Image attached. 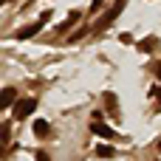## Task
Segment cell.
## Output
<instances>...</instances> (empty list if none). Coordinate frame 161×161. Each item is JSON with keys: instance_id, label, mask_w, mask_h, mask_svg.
<instances>
[{"instance_id": "cell-1", "label": "cell", "mask_w": 161, "mask_h": 161, "mask_svg": "<svg viewBox=\"0 0 161 161\" xmlns=\"http://www.w3.org/2000/svg\"><path fill=\"white\" fill-rule=\"evenodd\" d=\"M125 6H127V0H116V3H113L108 11L102 14V20H96V23H93V31H96V34H102V31H105L110 23H116V20H119V14L125 11Z\"/></svg>"}, {"instance_id": "cell-2", "label": "cell", "mask_w": 161, "mask_h": 161, "mask_svg": "<svg viewBox=\"0 0 161 161\" xmlns=\"http://www.w3.org/2000/svg\"><path fill=\"white\" fill-rule=\"evenodd\" d=\"M34 108H37V99H34V96H25V99H17V105L11 108V116H14L17 122H23V119H28V116L34 113Z\"/></svg>"}, {"instance_id": "cell-3", "label": "cell", "mask_w": 161, "mask_h": 161, "mask_svg": "<svg viewBox=\"0 0 161 161\" xmlns=\"http://www.w3.org/2000/svg\"><path fill=\"white\" fill-rule=\"evenodd\" d=\"M45 23H48V14H42L37 23H28L25 28H20V31H17V40H31V37H37V34H40V28H42Z\"/></svg>"}, {"instance_id": "cell-4", "label": "cell", "mask_w": 161, "mask_h": 161, "mask_svg": "<svg viewBox=\"0 0 161 161\" xmlns=\"http://www.w3.org/2000/svg\"><path fill=\"white\" fill-rule=\"evenodd\" d=\"M14 105H17V91H14V88H3L0 108H14Z\"/></svg>"}, {"instance_id": "cell-5", "label": "cell", "mask_w": 161, "mask_h": 161, "mask_svg": "<svg viewBox=\"0 0 161 161\" xmlns=\"http://www.w3.org/2000/svg\"><path fill=\"white\" fill-rule=\"evenodd\" d=\"M91 130L96 133V136H102V139H116V130H110L108 125H102V122H93L91 125Z\"/></svg>"}, {"instance_id": "cell-6", "label": "cell", "mask_w": 161, "mask_h": 161, "mask_svg": "<svg viewBox=\"0 0 161 161\" xmlns=\"http://www.w3.org/2000/svg\"><path fill=\"white\" fill-rule=\"evenodd\" d=\"M48 133H51V125H48L45 119H37V122H34V136H37V139H45Z\"/></svg>"}, {"instance_id": "cell-7", "label": "cell", "mask_w": 161, "mask_h": 161, "mask_svg": "<svg viewBox=\"0 0 161 161\" xmlns=\"http://www.w3.org/2000/svg\"><path fill=\"white\" fill-rule=\"evenodd\" d=\"M156 45H158V40H156V37H147V40H142V42H139L136 48H139V51H144V54H150V51H153Z\"/></svg>"}, {"instance_id": "cell-8", "label": "cell", "mask_w": 161, "mask_h": 161, "mask_svg": "<svg viewBox=\"0 0 161 161\" xmlns=\"http://www.w3.org/2000/svg\"><path fill=\"white\" fill-rule=\"evenodd\" d=\"M96 156H99V158H113V156H116V150H113V147H108V144H99V147H96Z\"/></svg>"}, {"instance_id": "cell-9", "label": "cell", "mask_w": 161, "mask_h": 161, "mask_svg": "<svg viewBox=\"0 0 161 161\" xmlns=\"http://www.w3.org/2000/svg\"><path fill=\"white\" fill-rule=\"evenodd\" d=\"M76 20H79V11H71V17H68V20L59 25V31H68L71 25H76Z\"/></svg>"}, {"instance_id": "cell-10", "label": "cell", "mask_w": 161, "mask_h": 161, "mask_svg": "<svg viewBox=\"0 0 161 161\" xmlns=\"http://www.w3.org/2000/svg\"><path fill=\"white\" fill-rule=\"evenodd\" d=\"M105 102H108V110L116 113V96H113V93H105Z\"/></svg>"}, {"instance_id": "cell-11", "label": "cell", "mask_w": 161, "mask_h": 161, "mask_svg": "<svg viewBox=\"0 0 161 161\" xmlns=\"http://www.w3.org/2000/svg\"><path fill=\"white\" fill-rule=\"evenodd\" d=\"M34 161H51V158H48V153H42V150H37V153H34Z\"/></svg>"}, {"instance_id": "cell-12", "label": "cell", "mask_w": 161, "mask_h": 161, "mask_svg": "<svg viewBox=\"0 0 161 161\" xmlns=\"http://www.w3.org/2000/svg\"><path fill=\"white\" fill-rule=\"evenodd\" d=\"M99 6H102V0H93V3H91V11H96Z\"/></svg>"}, {"instance_id": "cell-13", "label": "cell", "mask_w": 161, "mask_h": 161, "mask_svg": "<svg viewBox=\"0 0 161 161\" xmlns=\"http://www.w3.org/2000/svg\"><path fill=\"white\" fill-rule=\"evenodd\" d=\"M158 150H161V139H158Z\"/></svg>"}]
</instances>
